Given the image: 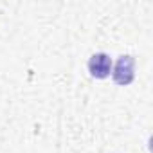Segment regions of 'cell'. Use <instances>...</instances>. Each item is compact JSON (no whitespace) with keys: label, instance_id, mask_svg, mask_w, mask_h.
<instances>
[{"label":"cell","instance_id":"6da1fadb","mask_svg":"<svg viewBox=\"0 0 153 153\" xmlns=\"http://www.w3.org/2000/svg\"><path fill=\"white\" fill-rule=\"evenodd\" d=\"M112 76L117 85H130L135 78V59L131 56H121L115 63Z\"/></svg>","mask_w":153,"mask_h":153},{"label":"cell","instance_id":"7a4b0ae2","mask_svg":"<svg viewBox=\"0 0 153 153\" xmlns=\"http://www.w3.org/2000/svg\"><path fill=\"white\" fill-rule=\"evenodd\" d=\"M88 70L94 78L97 79H105L110 76V70H112V59L108 54L105 52H97L94 54L90 59H88Z\"/></svg>","mask_w":153,"mask_h":153}]
</instances>
